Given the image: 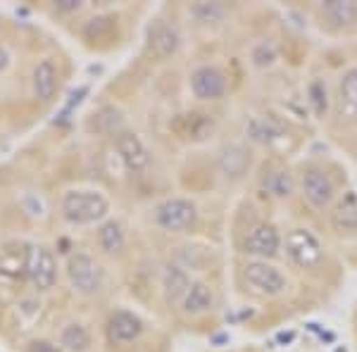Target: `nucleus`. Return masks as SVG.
Wrapping results in <instances>:
<instances>
[{"mask_svg":"<svg viewBox=\"0 0 357 352\" xmlns=\"http://www.w3.org/2000/svg\"><path fill=\"white\" fill-rule=\"evenodd\" d=\"M110 210V203L96 190H69L62 198V215L69 224H96Z\"/></svg>","mask_w":357,"mask_h":352,"instance_id":"f257e3e1","label":"nucleus"},{"mask_svg":"<svg viewBox=\"0 0 357 352\" xmlns=\"http://www.w3.org/2000/svg\"><path fill=\"white\" fill-rule=\"evenodd\" d=\"M67 279L79 296H93L102 288V269L91 255L77 252L67 262Z\"/></svg>","mask_w":357,"mask_h":352,"instance_id":"f03ea898","label":"nucleus"},{"mask_svg":"<svg viewBox=\"0 0 357 352\" xmlns=\"http://www.w3.org/2000/svg\"><path fill=\"white\" fill-rule=\"evenodd\" d=\"M286 255L301 269H314L324 257L319 238L310 229H293L286 236Z\"/></svg>","mask_w":357,"mask_h":352,"instance_id":"7ed1b4c3","label":"nucleus"},{"mask_svg":"<svg viewBox=\"0 0 357 352\" xmlns=\"http://www.w3.org/2000/svg\"><path fill=\"white\" fill-rule=\"evenodd\" d=\"M26 276L38 291H50L57 281V259L45 245H31L26 252Z\"/></svg>","mask_w":357,"mask_h":352,"instance_id":"20e7f679","label":"nucleus"},{"mask_svg":"<svg viewBox=\"0 0 357 352\" xmlns=\"http://www.w3.org/2000/svg\"><path fill=\"white\" fill-rule=\"evenodd\" d=\"M195 217H198L195 205L183 198H169L155 207V222H158V227L172 231V234L188 231L195 224Z\"/></svg>","mask_w":357,"mask_h":352,"instance_id":"39448f33","label":"nucleus"},{"mask_svg":"<svg viewBox=\"0 0 357 352\" xmlns=\"http://www.w3.org/2000/svg\"><path fill=\"white\" fill-rule=\"evenodd\" d=\"M243 276L252 291L262 296H281L286 291V279L279 269L267 262H250L245 264Z\"/></svg>","mask_w":357,"mask_h":352,"instance_id":"423d86ee","label":"nucleus"},{"mask_svg":"<svg viewBox=\"0 0 357 352\" xmlns=\"http://www.w3.org/2000/svg\"><path fill=\"white\" fill-rule=\"evenodd\" d=\"M191 91L200 100H220L227 93V79L215 67H198L191 74Z\"/></svg>","mask_w":357,"mask_h":352,"instance_id":"0eeeda50","label":"nucleus"},{"mask_svg":"<svg viewBox=\"0 0 357 352\" xmlns=\"http://www.w3.org/2000/svg\"><path fill=\"white\" fill-rule=\"evenodd\" d=\"M245 252L248 255H255V257H274L281 247V236L272 224H257L248 231L245 236Z\"/></svg>","mask_w":357,"mask_h":352,"instance_id":"6e6552de","label":"nucleus"},{"mask_svg":"<svg viewBox=\"0 0 357 352\" xmlns=\"http://www.w3.org/2000/svg\"><path fill=\"white\" fill-rule=\"evenodd\" d=\"M303 193L310 205L317 207V210H324L333 200V181L326 171L310 169V171H305V176H303Z\"/></svg>","mask_w":357,"mask_h":352,"instance_id":"1a4fd4ad","label":"nucleus"},{"mask_svg":"<svg viewBox=\"0 0 357 352\" xmlns=\"http://www.w3.org/2000/svg\"><path fill=\"white\" fill-rule=\"evenodd\" d=\"M107 340L114 345H126V343H134V340L141 336L143 324L136 314L126 309H119L107 319Z\"/></svg>","mask_w":357,"mask_h":352,"instance_id":"9d476101","label":"nucleus"},{"mask_svg":"<svg viewBox=\"0 0 357 352\" xmlns=\"http://www.w3.org/2000/svg\"><path fill=\"white\" fill-rule=\"evenodd\" d=\"M117 153L122 158V162L126 164V169L131 171H143L151 164V155H148V148L143 146V141L131 131H124V134L117 136Z\"/></svg>","mask_w":357,"mask_h":352,"instance_id":"9b49d317","label":"nucleus"},{"mask_svg":"<svg viewBox=\"0 0 357 352\" xmlns=\"http://www.w3.org/2000/svg\"><path fill=\"white\" fill-rule=\"evenodd\" d=\"M33 93L38 100L50 102L57 93V67L53 60H41L33 69Z\"/></svg>","mask_w":357,"mask_h":352,"instance_id":"f8f14e48","label":"nucleus"},{"mask_svg":"<svg viewBox=\"0 0 357 352\" xmlns=\"http://www.w3.org/2000/svg\"><path fill=\"white\" fill-rule=\"evenodd\" d=\"M178 43H181V38H178V31L172 24H167V22H158L153 29H151V50L155 53V57H169L174 55L178 50Z\"/></svg>","mask_w":357,"mask_h":352,"instance_id":"ddd939ff","label":"nucleus"},{"mask_svg":"<svg viewBox=\"0 0 357 352\" xmlns=\"http://www.w3.org/2000/svg\"><path fill=\"white\" fill-rule=\"evenodd\" d=\"M220 167L227 178H241L248 167H250V155H248L243 146H227L222 150Z\"/></svg>","mask_w":357,"mask_h":352,"instance_id":"4468645a","label":"nucleus"},{"mask_svg":"<svg viewBox=\"0 0 357 352\" xmlns=\"http://www.w3.org/2000/svg\"><path fill=\"white\" fill-rule=\"evenodd\" d=\"M321 15L333 26H350L357 22V3L353 0H326L321 5Z\"/></svg>","mask_w":357,"mask_h":352,"instance_id":"2eb2a0df","label":"nucleus"},{"mask_svg":"<svg viewBox=\"0 0 357 352\" xmlns=\"http://www.w3.org/2000/svg\"><path fill=\"white\" fill-rule=\"evenodd\" d=\"M181 305L186 314H203V312H207L215 305V296H212V291L205 284H191Z\"/></svg>","mask_w":357,"mask_h":352,"instance_id":"dca6fc26","label":"nucleus"},{"mask_svg":"<svg viewBox=\"0 0 357 352\" xmlns=\"http://www.w3.org/2000/svg\"><path fill=\"white\" fill-rule=\"evenodd\" d=\"M331 224L338 231H357V193H348L331 212Z\"/></svg>","mask_w":357,"mask_h":352,"instance_id":"f3484780","label":"nucleus"},{"mask_svg":"<svg viewBox=\"0 0 357 352\" xmlns=\"http://www.w3.org/2000/svg\"><path fill=\"white\" fill-rule=\"evenodd\" d=\"M338 93H341V114L357 117V69H350V72L343 74Z\"/></svg>","mask_w":357,"mask_h":352,"instance_id":"a211bd4d","label":"nucleus"},{"mask_svg":"<svg viewBox=\"0 0 357 352\" xmlns=\"http://www.w3.org/2000/svg\"><path fill=\"white\" fill-rule=\"evenodd\" d=\"M60 345L69 352H89L91 336L82 324H67L60 333Z\"/></svg>","mask_w":357,"mask_h":352,"instance_id":"6ab92c4d","label":"nucleus"},{"mask_svg":"<svg viewBox=\"0 0 357 352\" xmlns=\"http://www.w3.org/2000/svg\"><path fill=\"white\" fill-rule=\"evenodd\" d=\"M98 243L105 252H119L124 247V229L119 222H105L100 229H98Z\"/></svg>","mask_w":357,"mask_h":352,"instance_id":"aec40b11","label":"nucleus"},{"mask_svg":"<svg viewBox=\"0 0 357 352\" xmlns=\"http://www.w3.org/2000/svg\"><path fill=\"white\" fill-rule=\"evenodd\" d=\"M188 286H191V281H188L186 271L178 269V267H167L165 271V288H167V298L169 300H178L186 296Z\"/></svg>","mask_w":357,"mask_h":352,"instance_id":"412c9836","label":"nucleus"},{"mask_svg":"<svg viewBox=\"0 0 357 352\" xmlns=\"http://www.w3.org/2000/svg\"><path fill=\"white\" fill-rule=\"evenodd\" d=\"M183 122L188 124V129L183 131V138H193V141H203L215 129V124H212V119L207 114H186Z\"/></svg>","mask_w":357,"mask_h":352,"instance_id":"4be33fe9","label":"nucleus"},{"mask_svg":"<svg viewBox=\"0 0 357 352\" xmlns=\"http://www.w3.org/2000/svg\"><path fill=\"white\" fill-rule=\"evenodd\" d=\"M114 17L110 15H102V17H93V20L86 24L84 29V36L89 38V41H100V38H107L110 33L114 31Z\"/></svg>","mask_w":357,"mask_h":352,"instance_id":"5701e85b","label":"nucleus"},{"mask_svg":"<svg viewBox=\"0 0 357 352\" xmlns=\"http://www.w3.org/2000/svg\"><path fill=\"white\" fill-rule=\"evenodd\" d=\"M264 188H267L269 195H274V198H286V195H291V190H293V181L286 171H274V174L267 176Z\"/></svg>","mask_w":357,"mask_h":352,"instance_id":"b1692460","label":"nucleus"},{"mask_svg":"<svg viewBox=\"0 0 357 352\" xmlns=\"http://www.w3.org/2000/svg\"><path fill=\"white\" fill-rule=\"evenodd\" d=\"M191 15L203 24H210V22H220L224 17V8L217 3H195L191 5Z\"/></svg>","mask_w":357,"mask_h":352,"instance_id":"393cba45","label":"nucleus"},{"mask_svg":"<svg viewBox=\"0 0 357 352\" xmlns=\"http://www.w3.org/2000/svg\"><path fill=\"white\" fill-rule=\"evenodd\" d=\"M307 95H310V105H312L317 117L326 114V107H329V98H326V86H324V82H319V79H317V82L310 84Z\"/></svg>","mask_w":357,"mask_h":352,"instance_id":"a878e982","label":"nucleus"},{"mask_svg":"<svg viewBox=\"0 0 357 352\" xmlns=\"http://www.w3.org/2000/svg\"><path fill=\"white\" fill-rule=\"evenodd\" d=\"M119 112L114 107H102L100 112L96 114V129L102 131V134H110V131H114L119 126Z\"/></svg>","mask_w":357,"mask_h":352,"instance_id":"bb28decb","label":"nucleus"},{"mask_svg":"<svg viewBox=\"0 0 357 352\" xmlns=\"http://www.w3.org/2000/svg\"><path fill=\"white\" fill-rule=\"evenodd\" d=\"M252 60H255L257 67H269L272 62L276 60V50L274 45L269 41H262L255 45V50H252Z\"/></svg>","mask_w":357,"mask_h":352,"instance_id":"cd10ccee","label":"nucleus"},{"mask_svg":"<svg viewBox=\"0 0 357 352\" xmlns=\"http://www.w3.org/2000/svg\"><path fill=\"white\" fill-rule=\"evenodd\" d=\"M250 134L255 141H260V143H272L274 141V134H276V129L269 122H264V119H255V122L250 124Z\"/></svg>","mask_w":357,"mask_h":352,"instance_id":"c85d7f7f","label":"nucleus"},{"mask_svg":"<svg viewBox=\"0 0 357 352\" xmlns=\"http://www.w3.org/2000/svg\"><path fill=\"white\" fill-rule=\"evenodd\" d=\"M57 13H77L82 10V0H55Z\"/></svg>","mask_w":357,"mask_h":352,"instance_id":"c756f323","label":"nucleus"},{"mask_svg":"<svg viewBox=\"0 0 357 352\" xmlns=\"http://www.w3.org/2000/svg\"><path fill=\"white\" fill-rule=\"evenodd\" d=\"M29 352H60V350H57L55 345L45 343V340H36V343H31Z\"/></svg>","mask_w":357,"mask_h":352,"instance_id":"7c9ffc66","label":"nucleus"},{"mask_svg":"<svg viewBox=\"0 0 357 352\" xmlns=\"http://www.w3.org/2000/svg\"><path fill=\"white\" fill-rule=\"evenodd\" d=\"M8 62H10V55H8V53H5V50H3V48H0V72H3V69H5V67H8Z\"/></svg>","mask_w":357,"mask_h":352,"instance_id":"2f4dec72","label":"nucleus"}]
</instances>
